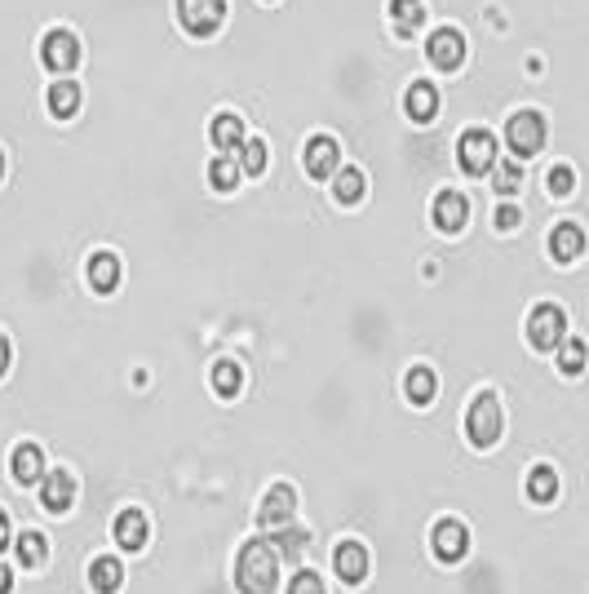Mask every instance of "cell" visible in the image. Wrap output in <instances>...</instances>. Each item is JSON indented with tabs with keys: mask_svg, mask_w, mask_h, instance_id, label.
<instances>
[{
	"mask_svg": "<svg viewBox=\"0 0 589 594\" xmlns=\"http://www.w3.org/2000/svg\"><path fill=\"white\" fill-rule=\"evenodd\" d=\"M364 173L359 169H341V173H333V200L337 204H359L364 200Z\"/></svg>",
	"mask_w": 589,
	"mask_h": 594,
	"instance_id": "484cf974",
	"label": "cell"
},
{
	"mask_svg": "<svg viewBox=\"0 0 589 594\" xmlns=\"http://www.w3.org/2000/svg\"><path fill=\"white\" fill-rule=\"evenodd\" d=\"M235 586L244 594H271L279 586V555L271 541H248L235 559Z\"/></svg>",
	"mask_w": 589,
	"mask_h": 594,
	"instance_id": "6da1fadb",
	"label": "cell"
},
{
	"mask_svg": "<svg viewBox=\"0 0 589 594\" xmlns=\"http://www.w3.org/2000/svg\"><path fill=\"white\" fill-rule=\"evenodd\" d=\"M45 102H49V116L54 120H71L80 111V85L76 80H67V76H58L54 85H49Z\"/></svg>",
	"mask_w": 589,
	"mask_h": 594,
	"instance_id": "e0dca14e",
	"label": "cell"
},
{
	"mask_svg": "<svg viewBox=\"0 0 589 594\" xmlns=\"http://www.w3.org/2000/svg\"><path fill=\"white\" fill-rule=\"evenodd\" d=\"M40 63L45 71H76L80 63V36L71 32V27H49L45 36H40Z\"/></svg>",
	"mask_w": 589,
	"mask_h": 594,
	"instance_id": "3957f363",
	"label": "cell"
},
{
	"mask_svg": "<svg viewBox=\"0 0 589 594\" xmlns=\"http://www.w3.org/2000/svg\"><path fill=\"white\" fill-rule=\"evenodd\" d=\"M71 501H76V475H67V470L40 475V506L62 515V510H71Z\"/></svg>",
	"mask_w": 589,
	"mask_h": 594,
	"instance_id": "4fadbf2b",
	"label": "cell"
},
{
	"mask_svg": "<svg viewBox=\"0 0 589 594\" xmlns=\"http://www.w3.org/2000/svg\"><path fill=\"white\" fill-rule=\"evenodd\" d=\"M434 386H439V382H434L430 368H408V377H403V391H408L412 404H430Z\"/></svg>",
	"mask_w": 589,
	"mask_h": 594,
	"instance_id": "f546056e",
	"label": "cell"
},
{
	"mask_svg": "<svg viewBox=\"0 0 589 594\" xmlns=\"http://www.w3.org/2000/svg\"><path fill=\"white\" fill-rule=\"evenodd\" d=\"M85 275H89V289L93 293H116V284H120V258H116V253H93L89 266H85Z\"/></svg>",
	"mask_w": 589,
	"mask_h": 594,
	"instance_id": "ac0fdd59",
	"label": "cell"
},
{
	"mask_svg": "<svg viewBox=\"0 0 589 594\" xmlns=\"http://www.w3.org/2000/svg\"><path fill=\"white\" fill-rule=\"evenodd\" d=\"M14 550H18V563H23V568H40L45 555H49V541L40 537V532H23Z\"/></svg>",
	"mask_w": 589,
	"mask_h": 594,
	"instance_id": "4dcf8cb0",
	"label": "cell"
},
{
	"mask_svg": "<svg viewBox=\"0 0 589 594\" xmlns=\"http://www.w3.org/2000/svg\"><path fill=\"white\" fill-rule=\"evenodd\" d=\"M492 187H496V196H505L510 200L514 191L523 187V169H519V160H501V165H492Z\"/></svg>",
	"mask_w": 589,
	"mask_h": 594,
	"instance_id": "83f0119b",
	"label": "cell"
},
{
	"mask_svg": "<svg viewBox=\"0 0 589 594\" xmlns=\"http://www.w3.org/2000/svg\"><path fill=\"white\" fill-rule=\"evenodd\" d=\"M430 546H434V555H439L443 563H457V559H465V550H470L465 524H461V519H439V524H434Z\"/></svg>",
	"mask_w": 589,
	"mask_h": 594,
	"instance_id": "7c38bea8",
	"label": "cell"
},
{
	"mask_svg": "<svg viewBox=\"0 0 589 594\" xmlns=\"http://www.w3.org/2000/svg\"><path fill=\"white\" fill-rule=\"evenodd\" d=\"M505 142L514 156H536L545 147V116L541 111H514L505 120Z\"/></svg>",
	"mask_w": 589,
	"mask_h": 594,
	"instance_id": "5b68a950",
	"label": "cell"
},
{
	"mask_svg": "<svg viewBox=\"0 0 589 594\" xmlns=\"http://www.w3.org/2000/svg\"><path fill=\"white\" fill-rule=\"evenodd\" d=\"M563 337H567V315H563V306L541 302L532 315H527V342H532L536 351H554Z\"/></svg>",
	"mask_w": 589,
	"mask_h": 594,
	"instance_id": "277c9868",
	"label": "cell"
},
{
	"mask_svg": "<svg viewBox=\"0 0 589 594\" xmlns=\"http://www.w3.org/2000/svg\"><path fill=\"white\" fill-rule=\"evenodd\" d=\"M519 222H523L519 204H501V209H496V231H514Z\"/></svg>",
	"mask_w": 589,
	"mask_h": 594,
	"instance_id": "e575fe53",
	"label": "cell"
},
{
	"mask_svg": "<svg viewBox=\"0 0 589 594\" xmlns=\"http://www.w3.org/2000/svg\"><path fill=\"white\" fill-rule=\"evenodd\" d=\"M235 151H240V160H235V165H240V173H248V178L266 173V165H271V147H266L262 138H244Z\"/></svg>",
	"mask_w": 589,
	"mask_h": 594,
	"instance_id": "603a6c76",
	"label": "cell"
},
{
	"mask_svg": "<svg viewBox=\"0 0 589 594\" xmlns=\"http://www.w3.org/2000/svg\"><path fill=\"white\" fill-rule=\"evenodd\" d=\"M302 165H306L310 178H333L337 165H341V142H337V138H328V133L310 138V142H306V151H302Z\"/></svg>",
	"mask_w": 589,
	"mask_h": 594,
	"instance_id": "30bf717a",
	"label": "cell"
},
{
	"mask_svg": "<svg viewBox=\"0 0 589 594\" xmlns=\"http://www.w3.org/2000/svg\"><path fill=\"white\" fill-rule=\"evenodd\" d=\"M209 142L217 151H235L244 142V120L235 111H217L213 125H209Z\"/></svg>",
	"mask_w": 589,
	"mask_h": 594,
	"instance_id": "44dd1931",
	"label": "cell"
},
{
	"mask_svg": "<svg viewBox=\"0 0 589 594\" xmlns=\"http://www.w3.org/2000/svg\"><path fill=\"white\" fill-rule=\"evenodd\" d=\"M0 178H5V151H0Z\"/></svg>",
	"mask_w": 589,
	"mask_h": 594,
	"instance_id": "ab89813d",
	"label": "cell"
},
{
	"mask_svg": "<svg viewBox=\"0 0 589 594\" xmlns=\"http://www.w3.org/2000/svg\"><path fill=\"white\" fill-rule=\"evenodd\" d=\"M240 178H244V173L231 160V151H222V156L209 160V187L213 191H235V187H240Z\"/></svg>",
	"mask_w": 589,
	"mask_h": 594,
	"instance_id": "cb8c5ba5",
	"label": "cell"
},
{
	"mask_svg": "<svg viewBox=\"0 0 589 594\" xmlns=\"http://www.w3.org/2000/svg\"><path fill=\"white\" fill-rule=\"evenodd\" d=\"M333 568H337V577L346 581V586H359V581L368 577V550L359 546V541H341V546L333 550Z\"/></svg>",
	"mask_w": 589,
	"mask_h": 594,
	"instance_id": "9a60e30c",
	"label": "cell"
},
{
	"mask_svg": "<svg viewBox=\"0 0 589 594\" xmlns=\"http://www.w3.org/2000/svg\"><path fill=\"white\" fill-rule=\"evenodd\" d=\"M545 187H550V196H572V187H576L572 165H554L550 173H545Z\"/></svg>",
	"mask_w": 589,
	"mask_h": 594,
	"instance_id": "d6a6232c",
	"label": "cell"
},
{
	"mask_svg": "<svg viewBox=\"0 0 589 594\" xmlns=\"http://www.w3.org/2000/svg\"><path fill=\"white\" fill-rule=\"evenodd\" d=\"M426 58L439 71H457L465 63V32H461V27L443 23L434 36H426Z\"/></svg>",
	"mask_w": 589,
	"mask_h": 594,
	"instance_id": "ba28073f",
	"label": "cell"
},
{
	"mask_svg": "<svg viewBox=\"0 0 589 594\" xmlns=\"http://www.w3.org/2000/svg\"><path fill=\"white\" fill-rule=\"evenodd\" d=\"M293 515H297V493L288 484H275L271 493L262 497V510H257V524L262 528H271V532H279V528H288L293 524Z\"/></svg>",
	"mask_w": 589,
	"mask_h": 594,
	"instance_id": "9c48e42d",
	"label": "cell"
},
{
	"mask_svg": "<svg viewBox=\"0 0 589 594\" xmlns=\"http://www.w3.org/2000/svg\"><path fill=\"white\" fill-rule=\"evenodd\" d=\"M9 475L18 479V484H40V475H45V457H40L36 444H18L14 457H9Z\"/></svg>",
	"mask_w": 589,
	"mask_h": 594,
	"instance_id": "d6986e66",
	"label": "cell"
},
{
	"mask_svg": "<svg viewBox=\"0 0 589 594\" xmlns=\"http://www.w3.org/2000/svg\"><path fill=\"white\" fill-rule=\"evenodd\" d=\"M581 249H585V231L576 227V222H563V227H554L550 253H554L558 262H576V258H581Z\"/></svg>",
	"mask_w": 589,
	"mask_h": 594,
	"instance_id": "7402d4cb",
	"label": "cell"
},
{
	"mask_svg": "<svg viewBox=\"0 0 589 594\" xmlns=\"http://www.w3.org/2000/svg\"><path fill=\"white\" fill-rule=\"evenodd\" d=\"M403 111H408L412 125H430V120L439 116V89H434L430 80H412L408 94H403Z\"/></svg>",
	"mask_w": 589,
	"mask_h": 594,
	"instance_id": "5bb4252c",
	"label": "cell"
},
{
	"mask_svg": "<svg viewBox=\"0 0 589 594\" xmlns=\"http://www.w3.org/2000/svg\"><path fill=\"white\" fill-rule=\"evenodd\" d=\"M9 590H14V572H9L5 563H0V594H9Z\"/></svg>",
	"mask_w": 589,
	"mask_h": 594,
	"instance_id": "74e56055",
	"label": "cell"
},
{
	"mask_svg": "<svg viewBox=\"0 0 589 594\" xmlns=\"http://www.w3.org/2000/svg\"><path fill=\"white\" fill-rule=\"evenodd\" d=\"M302 541H306L302 532H284V537H279V546H284L288 555H297V550H302Z\"/></svg>",
	"mask_w": 589,
	"mask_h": 594,
	"instance_id": "d590c367",
	"label": "cell"
},
{
	"mask_svg": "<svg viewBox=\"0 0 589 594\" xmlns=\"http://www.w3.org/2000/svg\"><path fill=\"white\" fill-rule=\"evenodd\" d=\"M563 355H558V368H563L567 377H581L585 373V342L581 337H563Z\"/></svg>",
	"mask_w": 589,
	"mask_h": 594,
	"instance_id": "1f68e13d",
	"label": "cell"
},
{
	"mask_svg": "<svg viewBox=\"0 0 589 594\" xmlns=\"http://www.w3.org/2000/svg\"><path fill=\"white\" fill-rule=\"evenodd\" d=\"M5 546H9V519L0 515V550H5Z\"/></svg>",
	"mask_w": 589,
	"mask_h": 594,
	"instance_id": "f35d334b",
	"label": "cell"
},
{
	"mask_svg": "<svg viewBox=\"0 0 589 594\" xmlns=\"http://www.w3.org/2000/svg\"><path fill=\"white\" fill-rule=\"evenodd\" d=\"M120 581H124L120 559H93V568H89V586L93 590H98V594H116Z\"/></svg>",
	"mask_w": 589,
	"mask_h": 594,
	"instance_id": "d4e9b609",
	"label": "cell"
},
{
	"mask_svg": "<svg viewBox=\"0 0 589 594\" xmlns=\"http://www.w3.org/2000/svg\"><path fill=\"white\" fill-rule=\"evenodd\" d=\"M465 435H470V444L479 448H492L496 439H501V404H496V395H474L470 413H465Z\"/></svg>",
	"mask_w": 589,
	"mask_h": 594,
	"instance_id": "7a4b0ae2",
	"label": "cell"
},
{
	"mask_svg": "<svg viewBox=\"0 0 589 594\" xmlns=\"http://www.w3.org/2000/svg\"><path fill=\"white\" fill-rule=\"evenodd\" d=\"M430 213H434V227H439L443 235H457V231L465 227V218H470V204H465V196H461V191L443 187L439 196H434Z\"/></svg>",
	"mask_w": 589,
	"mask_h": 594,
	"instance_id": "8fae6325",
	"label": "cell"
},
{
	"mask_svg": "<svg viewBox=\"0 0 589 594\" xmlns=\"http://www.w3.org/2000/svg\"><path fill=\"white\" fill-rule=\"evenodd\" d=\"M240 386H244V368L235 364V360H217L213 364V391L222 395V399H235L240 395Z\"/></svg>",
	"mask_w": 589,
	"mask_h": 594,
	"instance_id": "4316f807",
	"label": "cell"
},
{
	"mask_svg": "<svg viewBox=\"0 0 589 594\" xmlns=\"http://www.w3.org/2000/svg\"><path fill=\"white\" fill-rule=\"evenodd\" d=\"M288 594H324V581H319L315 572H297V577L288 581Z\"/></svg>",
	"mask_w": 589,
	"mask_h": 594,
	"instance_id": "836d02e7",
	"label": "cell"
},
{
	"mask_svg": "<svg viewBox=\"0 0 589 594\" xmlns=\"http://www.w3.org/2000/svg\"><path fill=\"white\" fill-rule=\"evenodd\" d=\"M5 373H9V337L0 333V377H5Z\"/></svg>",
	"mask_w": 589,
	"mask_h": 594,
	"instance_id": "8d00e7d4",
	"label": "cell"
},
{
	"mask_svg": "<svg viewBox=\"0 0 589 594\" xmlns=\"http://www.w3.org/2000/svg\"><path fill=\"white\" fill-rule=\"evenodd\" d=\"M457 160L465 173H474V178H483L492 165H496V138L488 129H465L461 142H457Z\"/></svg>",
	"mask_w": 589,
	"mask_h": 594,
	"instance_id": "8992f818",
	"label": "cell"
},
{
	"mask_svg": "<svg viewBox=\"0 0 589 594\" xmlns=\"http://www.w3.org/2000/svg\"><path fill=\"white\" fill-rule=\"evenodd\" d=\"M527 497L541 501V506L558 497V475H554V466H536L532 475H527Z\"/></svg>",
	"mask_w": 589,
	"mask_h": 594,
	"instance_id": "f1b7e54d",
	"label": "cell"
},
{
	"mask_svg": "<svg viewBox=\"0 0 589 594\" xmlns=\"http://www.w3.org/2000/svg\"><path fill=\"white\" fill-rule=\"evenodd\" d=\"M116 546H124V550H142L147 546V515L142 510H120L116 515Z\"/></svg>",
	"mask_w": 589,
	"mask_h": 594,
	"instance_id": "ffe728a7",
	"label": "cell"
},
{
	"mask_svg": "<svg viewBox=\"0 0 589 594\" xmlns=\"http://www.w3.org/2000/svg\"><path fill=\"white\" fill-rule=\"evenodd\" d=\"M390 27L399 40L417 36L426 27V0H390Z\"/></svg>",
	"mask_w": 589,
	"mask_h": 594,
	"instance_id": "2e32d148",
	"label": "cell"
},
{
	"mask_svg": "<svg viewBox=\"0 0 589 594\" xmlns=\"http://www.w3.org/2000/svg\"><path fill=\"white\" fill-rule=\"evenodd\" d=\"M178 18L191 36H213L226 23V0H178Z\"/></svg>",
	"mask_w": 589,
	"mask_h": 594,
	"instance_id": "52a82bcc",
	"label": "cell"
}]
</instances>
